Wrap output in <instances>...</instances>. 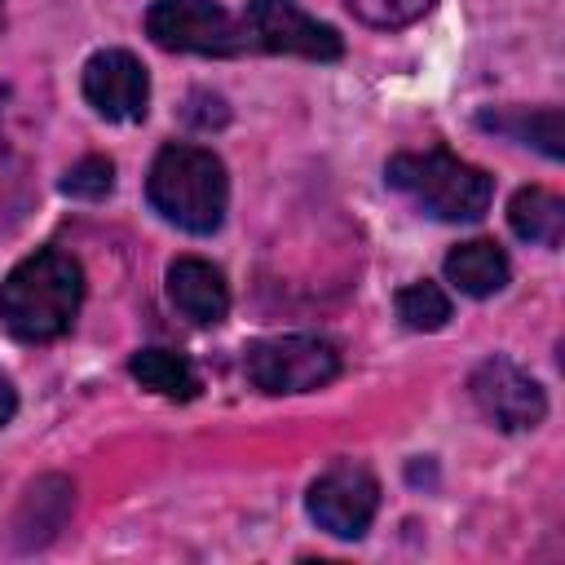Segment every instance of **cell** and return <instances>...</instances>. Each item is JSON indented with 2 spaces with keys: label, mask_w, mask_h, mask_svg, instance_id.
Wrapping results in <instances>:
<instances>
[{
  "label": "cell",
  "mask_w": 565,
  "mask_h": 565,
  "mask_svg": "<svg viewBox=\"0 0 565 565\" xmlns=\"http://www.w3.org/2000/svg\"><path fill=\"white\" fill-rule=\"evenodd\" d=\"M84 300V269L75 256L57 247H40L22 256L0 282V322L9 335L44 344L71 331Z\"/></svg>",
  "instance_id": "obj_1"
},
{
  "label": "cell",
  "mask_w": 565,
  "mask_h": 565,
  "mask_svg": "<svg viewBox=\"0 0 565 565\" xmlns=\"http://www.w3.org/2000/svg\"><path fill=\"white\" fill-rule=\"evenodd\" d=\"M146 199L168 225L185 234H212L225 221V203H230L225 163L207 146L168 141L150 163Z\"/></svg>",
  "instance_id": "obj_2"
},
{
  "label": "cell",
  "mask_w": 565,
  "mask_h": 565,
  "mask_svg": "<svg viewBox=\"0 0 565 565\" xmlns=\"http://www.w3.org/2000/svg\"><path fill=\"white\" fill-rule=\"evenodd\" d=\"M384 181L437 221H477L494 194V181L481 168L463 163L441 146L393 154L384 163Z\"/></svg>",
  "instance_id": "obj_3"
},
{
  "label": "cell",
  "mask_w": 565,
  "mask_h": 565,
  "mask_svg": "<svg viewBox=\"0 0 565 565\" xmlns=\"http://www.w3.org/2000/svg\"><path fill=\"white\" fill-rule=\"evenodd\" d=\"M146 35L168 53L234 57L247 49L243 22L212 0H154L146 9Z\"/></svg>",
  "instance_id": "obj_4"
},
{
  "label": "cell",
  "mask_w": 565,
  "mask_h": 565,
  "mask_svg": "<svg viewBox=\"0 0 565 565\" xmlns=\"http://www.w3.org/2000/svg\"><path fill=\"white\" fill-rule=\"evenodd\" d=\"M340 375V353L318 335H274L247 349V380L260 393H309Z\"/></svg>",
  "instance_id": "obj_5"
},
{
  "label": "cell",
  "mask_w": 565,
  "mask_h": 565,
  "mask_svg": "<svg viewBox=\"0 0 565 565\" xmlns=\"http://www.w3.org/2000/svg\"><path fill=\"white\" fill-rule=\"evenodd\" d=\"M238 22L247 35V49L291 53V57H309V62H335L344 53L340 31L318 22L313 13H305L296 0H252Z\"/></svg>",
  "instance_id": "obj_6"
},
{
  "label": "cell",
  "mask_w": 565,
  "mask_h": 565,
  "mask_svg": "<svg viewBox=\"0 0 565 565\" xmlns=\"http://www.w3.org/2000/svg\"><path fill=\"white\" fill-rule=\"evenodd\" d=\"M305 503H309V516L318 521V530H327L335 539H362L380 508V481L371 477V468L340 459L309 486Z\"/></svg>",
  "instance_id": "obj_7"
},
{
  "label": "cell",
  "mask_w": 565,
  "mask_h": 565,
  "mask_svg": "<svg viewBox=\"0 0 565 565\" xmlns=\"http://www.w3.org/2000/svg\"><path fill=\"white\" fill-rule=\"evenodd\" d=\"M468 393L477 402V411L499 424L503 433H525V428H539L543 415H547V393L539 388L534 375H525L516 362L508 358H486L472 380H468Z\"/></svg>",
  "instance_id": "obj_8"
},
{
  "label": "cell",
  "mask_w": 565,
  "mask_h": 565,
  "mask_svg": "<svg viewBox=\"0 0 565 565\" xmlns=\"http://www.w3.org/2000/svg\"><path fill=\"white\" fill-rule=\"evenodd\" d=\"M84 102L102 115V119H119L132 124L146 115L150 102V79L146 66L128 53V49H102L84 62Z\"/></svg>",
  "instance_id": "obj_9"
},
{
  "label": "cell",
  "mask_w": 565,
  "mask_h": 565,
  "mask_svg": "<svg viewBox=\"0 0 565 565\" xmlns=\"http://www.w3.org/2000/svg\"><path fill=\"white\" fill-rule=\"evenodd\" d=\"M168 296L199 327H216L230 313V287H225L221 269L199 256H177L168 265Z\"/></svg>",
  "instance_id": "obj_10"
},
{
  "label": "cell",
  "mask_w": 565,
  "mask_h": 565,
  "mask_svg": "<svg viewBox=\"0 0 565 565\" xmlns=\"http://www.w3.org/2000/svg\"><path fill=\"white\" fill-rule=\"evenodd\" d=\"M508 278H512V265L494 238H468L446 256V282L459 287L463 296L486 300V296L503 291Z\"/></svg>",
  "instance_id": "obj_11"
},
{
  "label": "cell",
  "mask_w": 565,
  "mask_h": 565,
  "mask_svg": "<svg viewBox=\"0 0 565 565\" xmlns=\"http://www.w3.org/2000/svg\"><path fill=\"white\" fill-rule=\"evenodd\" d=\"M508 225L525 243L561 247V238H565V199L543 190V185H521L508 203Z\"/></svg>",
  "instance_id": "obj_12"
},
{
  "label": "cell",
  "mask_w": 565,
  "mask_h": 565,
  "mask_svg": "<svg viewBox=\"0 0 565 565\" xmlns=\"http://www.w3.org/2000/svg\"><path fill=\"white\" fill-rule=\"evenodd\" d=\"M128 371H132V380L141 388H150V393H159L168 402H190L199 393L194 366L172 349H141V353H132Z\"/></svg>",
  "instance_id": "obj_13"
},
{
  "label": "cell",
  "mask_w": 565,
  "mask_h": 565,
  "mask_svg": "<svg viewBox=\"0 0 565 565\" xmlns=\"http://www.w3.org/2000/svg\"><path fill=\"white\" fill-rule=\"evenodd\" d=\"M481 124L486 128H494V132H508V137H516V141H525V146H539L547 159H561V110H534V115H481Z\"/></svg>",
  "instance_id": "obj_14"
},
{
  "label": "cell",
  "mask_w": 565,
  "mask_h": 565,
  "mask_svg": "<svg viewBox=\"0 0 565 565\" xmlns=\"http://www.w3.org/2000/svg\"><path fill=\"white\" fill-rule=\"evenodd\" d=\"M393 305H397L402 327H411V331H441L450 322V300L437 282H411L397 291Z\"/></svg>",
  "instance_id": "obj_15"
},
{
  "label": "cell",
  "mask_w": 565,
  "mask_h": 565,
  "mask_svg": "<svg viewBox=\"0 0 565 565\" xmlns=\"http://www.w3.org/2000/svg\"><path fill=\"white\" fill-rule=\"evenodd\" d=\"M110 185H115V163L102 159V154L79 159V163L62 177V190H66L71 199H102V194H110Z\"/></svg>",
  "instance_id": "obj_16"
},
{
  "label": "cell",
  "mask_w": 565,
  "mask_h": 565,
  "mask_svg": "<svg viewBox=\"0 0 565 565\" xmlns=\"http://www.w3.org/2000/svg\"><path fill=\"white\" fill-rule=\"evenodd\" d=\"M349 9L366 22V26H406L415 18H424L433 9V0H349Z\"/></svg>",
  "instance_id": "obj_17"
},
{
  "label": "cell",
  "mask_w": 565,
  "mask_h": 565,
  "mask_svg": "<svg viewBox=\"0 0 565 565\" xmlns=\"http://www.w3.org/2000/svg\"><path fill=\"white\" fill-rule=\"evenodd\" d=\"M18 415V388H13V380L0 371V424H9Z\"/></svg>",
  "instance_id": "obj_18"
},
{
  "label": "cell",
  "mask_w": 565,
  "mask_h": 565,
  "mask_svg": "<svg viewBox=\"0 0 565 565\" xmlns=\"http://www.w3.org/2000/svg\"><path fill=\"white\" fill-rule=\"evenodd\" d=\"M0 9H4V0H0Z\"/></svg>",
  "instance_id": "obj_19"
}]
</instances>
